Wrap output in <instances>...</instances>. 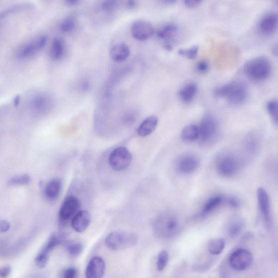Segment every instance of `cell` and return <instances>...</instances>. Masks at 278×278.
Wrapping results in <instances>:
<instances>
[{
    "label": "cell",
    "instance_id": "cell-1",
    "mask_svg": "<svg viewBox=\"0 0 278 278\" xmlns=\"http://www.w3.org/2000/svg\"><path fill=\"white\" fill-rule=\"evenodd\" d=\"M153 230L156 236L163 239L175 238L181 231V222L174 213L165 212L153 221Z\"/></svg>",
    "mask_w": 278,
    "mask_h": 278
},
{
    "label": "cell",
    "instance_id": "cell-2",
    "mask_svg": "<svg viewBox=\"0 0 278 278\" xmlns=\"http://www.w3.org/2000/svg\"><path fill=\"white\" fill-rule=\"evenodd\" d=\"M215 94L219 97L226 98L234 106H240L247 100L248 90L243 82L236 81L216 88Z\"/></svg>",
    "mask_w": 278,
    "mask_h": 278
},
{
    "label": "cell",
    "instance_id": "cell-3",
    "mask_svg": "<svg viewBox=\"0 0 278 278\" xmlns=\"http://www.w3.org/2000/svg\"><path fill=\"white\" fill-rule=\"evenodd\" d=\"M245 75L253 81L262 82L271 75L272 64L266 57L260 56L253 58L244 65Z\"/></svg>",
    "mask_w": 278,
    "mask_h": 278
},
{
    "label": "cell",
    "instance_id": "cell-4",
    "mask_svg": "<svg viewBox=\"0 0 278 278\" xmlns=\"http://www.w3.org/2000/svg\"><path fill=\"white\" fill-rule=\"evenodd\" d=\"M242 166L239 157L232 153L220 154L215 162V168L218 174L225 178L236 176L242 168Z\"/></svg>",
    "mask_w": 278,
    "mask_h": 278
},
{
    "label": "cell",
    "instance_id": "cell-5",
    "mask_svg": "<svg viewBox=\"0 0 278 278\" xmlns=\"http://www.w3.org/2000/svg\"><path fill=\"white\" fill-rule=\"evenodd\" d=\"M138 243V237L134 233L116 231L110 233L105 239V244L112 251H121L132 248Z\"/></svg>",
    "mask_w": 278,
    "mask_h": 278
},
{
    "label": "cell",
    "instance_id": "cell-6",
    "mask_svg": "<svg viewBox=\"0 0 278 278\" xmlns=\"http://www.w3.org/2000/svg\"><path fill=\"white\" fill-rule=\"evenodd\" d=\"M47 40L46 35L41 34L35 36L18 48L16 53V58L21 60L33 58L45 47Z\"/></svg>",
    "mask_w": 278,
    "mask_h": 278
},
{
    "label": "cell",
    "instance_id": "cell-7",
    "mask_svg": "<svg viewBox=\"0 0 278 278\" xmlns=\"http://www.w3.org/2000/svg\"><path fill=\"white\" fill-rule=\"evenodd\" d=\"M132 161V156L127 148L120 147L110 153L109 164L113 170L122 171L127 169Z\"/></svg>",
    "mask_w": 278,
    "mask_h": 278
},
{
    "label": "cell",
    "instance_id": "cell-8",
    "mask_svg": "<svg viewBox=\"0 0 278 278\" xmlns=\"http://www.w3.org/2000/svg\"><path fill=\"white\" fill-rule=\"evenodd\" d=\"M252 253L245 249H239L231 253L228 264L234 271L242 272L249 269L253 263Z\"/></svg>",
    "mask_w": 278,
    "mask_h": 278
},
{
    "label": "cell",
    "instance_id": "cell-9",
    "mask_svg": "<svg viewBox=\"0 0 278 278\" xmlns=\"http://www.w3.org/2000/svg\"><path fill=\"white\" fill-rule=\"evenodd\" d=\"M199 129V140L202 144H208L212 141L217 135L218 125L217 121L211 115H207L201 120Z\"/></svg>",
    "mask_w": 278,
    "mask_h": 278
},
{
    "label": "cell",
    "instance_id": "cell-10",
    "mask_svg": "<svg viewBox=\"0 0 278 278\" xmlns=\"http://www.w3.org/2000/svg\"><path fill=\"white\" fill-rule=\"evenodd\" d=\"M200 164L199 157L194 154L185 153L177 159L176 169L181 174L191 175L199 169Z\"/></svg>",
    "mask_w": 278,
    "mask_h": 278
},
{
    "label": "cell",
    "instance_id": "cell-11",
    "mask_svg": "<svg viewBox=\"0 0 278 278\" xmlns=\"http://www.w3.org/2000/svg\"><path fill=\"white\" fill-rule=\"evenodd\" d=\"M81 202L76 197L70 196L66 197L59 212V218L61 223L65 224L73 218L79 212Z\"/></svg>",
    "mask_w": 278,
    "mask_h": 278
},
{
    "label": "cell",
    "instance_id": "cell-12",
    "mask_svg": "<svg viewBox=\"0 0 278 278\" xmlns=\"http://www.w3.org/2000/svg\"><path fill=\"white\" fill-rule=\"evenodd\" d=\"M61 243V239L57 235L53 234L35 258V264L39 268H44L48 263L49 254Z\"/></svg>",
    "mask_w": 278,
    "mask_h": 278
},
{
    "label": "cell",
    "instance_id": "cell-13",
    "mask_svg": "<svg viewBox=\"0 0 278 278\" xmlns=\"http://www.w3.org/2000/svg\"><path fill=\"white\" fill-rule=\"evenodd\" d=\"M257 199L259 211H260L266 225L270 229L273 227L270 201L269 196L263 188L257 190Z\"/></svg>",
    "mask_w": 278,
    "mask_h": 278
},
{
    "label": "cell",
    "instance_id": "cell-14",
    "mask_svg": "<svg viewBox=\"0 0 278 278\" xmlns=\"http://www.w3.org/2000/svg\"><path fill=\"white\" fill-rule=\"evenodd\" d=\"M53 102L50 97L44 94L34 96L30 102V108L36 114L44 115L50 112Z\"/></svg>",
    "mask_w": 278,
    "mask_h": 278
},
{
    "label": "cell",
    "instance_id": "cell-15",
    "mask_svg": "<svg viewBox=\"0 0 278 278\" xmlns=\"http://www.w3.org/2000/svg\"><path fill=\"white\" fill-rule=\"evenodd\" d=\"M154 30L152 24L145 21L135 22L131 27V34L134 39L139 41H145L153 35Z\"/></svg>",
    "mask_w": 278,
    "mask_h": 278
},
{
    "label": "cell",
    "instance_id": "cell-16",
    "mask_svg": "<svg viewBox=\"0 0 278 278\" xmlns=\"http://www.w3.org/2000/svg\"><path fill=\"white\" fill-rule=\"evenodd\" d=\"M278 17L275 12L265 15L259 23V32L264 36L273 35L277 32L278 28Z\"/></svg>",
    "mask_w": 278,
    "mask_h": 278
},
{
    "label": "cell",
    "instance_id": "cell-17",
    "mask_svg": "<svg viewBox=\"0 0 278 278\" xmlns=\"http://www.w3.org/2000/svg\"><path fill=\"white\" fill-rule=\"evenodd\" d=\"M106 270V264L100 257L92 258L90 261L85 272L88 278H100L103 277Z\"/></svg>",
    "mask_w": 278,
    "mask_h": 278
},
{
    "label": "cell",
    "instance_id": "cell-18",
    "mask_svg": "<svg viewBox=\"0 0 278 278\" xmlns=\"http://www.w3.org/2000/svg\"><path fill=\"white\" fill-rule=\"evenodd\" d=\"M91 221V216L88 211H79L73 216L71 220V226L76 232L82 233L87 230Z\"/></svg>",
    "mask_w": 278,
    "mask_h": 278
},
{
    "label": "cell",
    "instance_id": "cell-19",
    "mask_svg": "<svg viewBox=\"0 0 278 278\" xmlns=\"http://www.w3.org/2000/svg\"><path fill=\"white\" fill-rule=\"evenodd\" d=\"M178 33V27L176 24L170 23L160 28L157 32L158 38L165 41L164 47H172L171 41L174 40Z\"/></svg>",
    "mask_w": 278,
    "mask_h": 278
},
{
    "label": "cell",
    "instance_id": "cell-20",
    "mask_svg": "<svg viewBox=\"0 0 278 278\" xmlns=\"http://www.w3.org/2000/svg\"><path fill=\"white\" fill-rule=\"evenodd\" d=\"M158 124V117L151 116L147 117L138 129V134L140 137H145L150 135L156 130Z\"/></svg>",
    "mask_w": 278,
    "mask_h": 278
},
{
    "label": "cell",
    "instance_id": "cell-21",
    "mask_svg": "<svg viewBox=\"0 0 278 278\" xmlns=\"http://www.w3.org/2000/svg\"><path fill=\"white\" fill-rule=\"evenodd\" d=\"M130 54L129 47L123 43L114 45L110 49V56L116 62H122L126 60Z\"/></svg>",
    "mask_w": 278,
    "mask_h": 278
},
{
    "label": "cell",
    "instance_id": "cell-22",
    "mask_svg": "<svg viewBox=\"0 0 278 278\" xmlns=\"http://www.w3.org/2000/svg\"><path fill=\"white\" fill-rule=\"evenodd\" d=\"M225 201L223 196L215 195L207 200L202 207L201 216L205 217L217 209Z\"/></svg>",
    "mask_w": 278,
    "mask_h": 278
},
{
    "label": "cell",
    "instance_id": "cell-23",
    "mask_svg": "<svg viewBox=\"0 0 278 278\" xmlns=\"http://www.w3.org/2000/svg\"><path fill=\"white\" fill-rule=\"evenodd\" d=\"M244 226V222L242 219L239 218L232 219L226 226V233L228 237L231 239L236 238L243 232Z\"/></svg>",
    "mask_w": 278,
    "mask_h": 278
},
{
    "label": "cell",
    "instance_id": "cell-24",
    "mask_svg": "<svg viewBox=\"0 0 278 278\" xmlns=\"http://www.w3.org/2000/svg\"><path fill=\"white\" fill-rule=\"evenodd\" d=\"M33 8V5L28 3H21L11 5L10 7L0 12V20L21 13V12L31 10Z\"/></svg>",
    "mask_w": 278,
    "mask_h": 278
},
{
    "label": "cell",
    "instance_id": "cell-25",
    "mask_svg": "<svg viewBox=\"0 0 278 278\" xmlns=\"http://www.w3.org/2000/svg\"><path fill=\"white\" fill-rule=\"evenodd\" d=\"M197 91V85L194 82L185 84L179 91L178 95L181 100L185 103L192 102Z\"/></svg>",
    "mask_w": 278,
    "mask_h": 278
},
{
    "label": "cell",
    "instance_id": "cell-26",
    "mask_svg": "<svg viewBox=\"0 0 278 278\" xmlns=\"http://www.w3.org/2000/svg\"><path fill=\"white\" fill-rule=\"evenodd\" d=\"M65 51V42L60 38H55L52 42L49 51L51 58L55 61L59 60L64 56Z\"/></svg>",
    "mask_w": 278,
    "mask_h": 278
},
{
    "label": "cell",
    "instance_id": "cell-27",
    "mask_svg": "<svg viewBox=\"0 0 278 278\" xmlns=\"http://www.w3.org/2000/svg\"><path fill=\"white\" fill-rule=\"evenodd\" d=\"M199 126L194 124H190L185 126L181 133V139L184 143H191L199 140Z\"/></svg>",
    "mask_w": 278,
    "mask_h": 278
},
{
    "label": "cell",
    "instance_id": "cell-28",
    "mask_svg": "<svg viewBox=\"0 0 278 278\" xmlns=\"http://www.w3.org/2000/svg\"><path fill=\"white\" fill-rule=\"evenodd\" d=\"M61 189V182L59 179H53L46 185L44 193L47 199L54 200L58 197Z\"/></svg>",
    "mask_w": 278,
    "mask_h": 278
},
{
    "label": "cell",
    "instance_id": "cell-29",
    "mask_svg": "<svg viewBox=\"0 0 278 278\" xmlns=\"http://www.w3.org/2000/svg\"><path fill=\"white\" fill-rule=\"evenodd\" d=\"M226 246L225 240L224 239L218 238L212 240L209 243L208 250L213 256H218L223 252Z\"/></svg>",
    "mask_w": 278,
    "mask_h": 278
},
{
    "label": "cell",
    "instance_id": "cell-30",
    "mask_svg": "<svg viewBox=\"0 0 278 278\" xmlns=\"http://www.w3.org/2000/svg\"><path fill=\"white\" fill-rule=\"evenodd\" d=\"M77 23L76 17L75 15L67 16L61 22L60 29L64 33H70L75 30Z\"/></svg>",
    "mask_w": 278,
    "mask_h": 278
},
{
    "label": "cell",
    "instance_id": "cell-31",
    "mask_svg": "<svg viewBox=\"0 0 278 278\" xmlns=\"http://www.w3.org/2000/svg\"><path fill=\"white\" fill-rule=\"evenodd\" d=\"M66 249L69 255L73 257H78L84 250V245L81 242H70L66 244Z\"/></svg>",
    "mask_w": 278,
    "mask_h": 278
},
{
    "label": "cell",
    "instance_id": "cell-32",
    "mask_svg": "<svg viewBox=\"0 0 278 278\" xmlns=\"http://www.w3.org/2000/svg\"><path fill=\"white\" fill-rule=\"evenodd\" d=\"M120 0H102L100 8L103 13H110L118 8Z\"/></svg>",
    "mask_w": 278,
    "mask_h": 278
},
{
    "label": "cell",
    "instance_id": "cell-33",
    "mask_svg": "<svg viewBox=\"0 0 278 278\" xmlns=\"http://www.w3.org/2000/svg\"><path fill=\"white\" fill-rule=\"evenodd\" d=\"M30 178L28 175H20L14 176L10 179L8 182L9 186H20L29 184Z\"/></svg>",
    "mask_w": 278,
    "mask_h": 278
},
{
    "label": "cell",
    "instance_id": "cell-34",
    "mask_svg": "<svg viewBox=\"0 0 278 278\" xmlns=\"http://www.w3.org/2000/svg\"><path fill=\"white\" fill-rule=\"evenodd\" d=\"M169 255L168 251L163 250L159 253L157 261V269L160 272L163 271L168 265Z\"/></svg>",
    "mask_w": 278,
    "mask_h": 278
},
{
    "label": "cell",
    "instance_id": "cell-35",
    "mask_svg": "<svg viewBox=\"0 0 278 278\" xmlns=\"http://www.w3.org/2000/svg\"><path fill=\"white\" fill-rule=\"evenodd\" d=\"M278 101L275 99L269 101L267 104L268 112L276 125L278 123Z\"/></svg>",
    "mask_w": 278,
    "mask_h": 278
},
{
    "label": "cell",
    "instance_id": "cell-36",
    "mask_svg": "<svg viewBox=\"0 0 278 278\" xmlns=\"http://www.w3.org/2000/svg\"><path fill=\"white\" fill-rule=\"evenodd\" d=\"M199 47L194 46L187 49H181L178 51V53L184 57L189 59H195L199 53Z\"/></svg>",
    "mask_w": 278,
    "mask_h": 278
},
{
    "label": "cell",
    "instance_id": "cell-37",
    "mask_svg": "<svg viewBox=\"0 0 278 278\" xmlns=\"http://www.w3.org/2000/svg\"><path fill=\"white\" fill-rule=\"evenodd\" d=\"M214 261L207 262L201 264H197L193 266V271L196 273H203L211 269L214 266Z\"/></svg>",
    "mask_w": 278,
    "mask_h": 278
},
{
    "label": "cell",
    "instance_id": "cell-38",
    "mask_svg": "<svg viewBox=\"0 0 278 278\" xmlns=\"http://www.w3.org/2000/svg\"><path fill=\"white\" fill-rule=\"evenodd\" d=\"M78 271L75 268H69L63 271L61 277L64 278H75L77 277Z\"/></svg>",
    "mask_w": 278,
    "mask_h": 278
},
{
    "label": "cell",
    "instance_id": "cell-39",
    "mask_svg": "<svg viewBox=\"0 0 278 278\" xmlns=\"http://www.w3.org/2000/svg\"><path fill=\"white\" fill-rule=\"evenodd\" d=\"M228 206L234 209H238L240 208L241 202L237 197L231 196L227 201Z\"/></svg>",
    "mask_w": 278,
    "mask_h": 278
},
{
    "label": "cell",
    "instance_id": "cell-40",
    "mask_svg": "<svg viewBox=\"0 0 278 278\" xmlns=\"http://www.w3.org/2000/svg\"><path fill=\"white\" fill-rule=\"evenodd\" d=\"M196 69L200 73H206L209 70V64L206 60H202L199 61L196 65Z\"/></svg>",
    "mask_w": 278,
    "mask_h": 278
},
{
    "label": "cell",
    "instance_id": "cell-41",
    "mask_svg": "<svg viewBox=\"0 0 278 278\" xmlns=\"http://www.w3.org/2000/svg\"><path fill=\"white\" fill-rule=\"evenodd\" d=\"M202 1L203 0H184L185 5L191 8L197 7L201 3Z\"/></svg>",
    "mask_w": 278,
    "mask_h": 278
},
{
    "label": "cell",
    "instance_id": "cell-42",
    "mask_svg": "<svg viewBox=\"0 0 278 278\" xmlns=\"http://www.w3.org/2000/svg\"><path fill=\"white\" fill-rule=\"evenodd\" d=\"M10 228V224L7 221H0V233L7 232Z\"/></svg>",
    "mask_w": 278,
    "mask_h": 278
},
{
    "label": "cell",
    "instance_id": "cell-43",
    "mask_svg": "<svg viewBox=\"0 0 278 278\" xmlns=\"http://www.w3.org/2000/svg\"><path fill=\"white\" fill-rule=\"evenodd\" d=\"M11 269L10 266H5V267L0 268V277L2 278L8 277L11 273Z\"/></svg>",
    "mask_w": 278,
    "mask_h": 278
},
{
    "label": "cell",
    "instance_id": "cell-44",
    "mask_svg": "<svg viewBox=\"0 0 278 278\" xmlns=\"http://www.w3.org/2000/svg\"><path fill=\"white\" fill-rule=\"evenodd\" d=\"M137 4L136 0H127L126 5L129 9H134L137 6Z\"/></svg>",
    "mask_w": 278,
    "mask_h": 278
},
{
    "label": "cell",
    "instance_id": "cell-45",
    "mask_svg": "<svg viewBox=\"0 0 278 278\" xmlns=\"http://www.w3.org/2000/svg\"><path fill=\"white\" fill-rule=\"evenodd\" d=\"M81 0H64L65 3L68 5L70 6L76 5L78 4Z\"/></svg>",
    "mask_w": 278,
    "mask_h": 278
},
{
    "label": "cell",
    "instance_id": "cell-46",
    "mask_svg": "<svg viewBox=\"0 0 278 278\" xmlns=\"http://www.w3.org/2000/svg\"><path fill=\"white\" fill-rule=\"evenodd\" d=\"M161 1L166 4H174L178 0H161Z\"/></svg>",
    "mask_w": 278,
    "mask_h": 278
},
{
    "label": "cell",
    "instance_id": "cell-47",
    "mask_svg": "<svg viewBox=\"0 0 278 278\" xmlns=\"http://www.w3.org/2000/svg\"><path fill=\"white\" fill-rule=\"evenodd\" d=\"M20 102V96L17 95L14 100V104L15 107H17L18 106Z\"/></svg>",
    "mask_w": 278,
    "mask_h": 278
},
{
    "label": "cell",
    "instance_id": "cell-48",
    "mask_svg": "<svg viewBox=\"0 0 278 278\" xmlns=\"http://www.w3.org/2000/svg\"><path fill=\"white\" fill-rule=\"evenodd\" d=\"M272 51H273V53L274 55H276V56H277V54H278V46L277 44L274 45L273 47V49H272Z\"/></svg>",
    "mask_w": 278,
    "mask_h": 278
}]
</instances>
